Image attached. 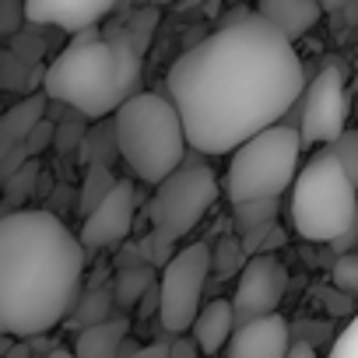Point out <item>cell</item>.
Here are the masks:
<instances>
[{
	"mask_svg": "<svg viewBox=\"0 0 358 358\" xmlns=\"http://www.w3.org/2000/svg\"><path fill=\"white\" fill-rule=\"evenodd\" d=\"M134 211H137V194L130 179H116L109 197L81 222V246L85 250H109L120 246L134 232Z\"/></svg>",
	"mask_w": 358,
	"mask_h": 358,
	"instance_id": "8fae6325",
	"label": "cell"
},
{
	"mask_svg": "<svg viewBox=\"0 0 358 358\" xmlns=\"http://www.w3.org/2000/svg\"><path fill=\"white\" fill-rule=\"evenodd\" d=\"M288 358H320V355H316V348H313V344H306V341H292Z\"/></svg>",
	"mask_w": 358,
	"mask_h": 358,
	"instance_id": "f546056e",
	"label": "cell"
},
{
	"mask_svg": "<svg viewBox=\"0 0 358 358\" xmlns=\"http://www.w3.org/2000/svg\"><path fill=\"white\" fill-rule=\"evenodd\" d=\"M348 4H355V0H320V11H323V15H337V11H344Z\"/></svg>",
	"mask_w": 358,
	"mask_h": 358,
	"instance_id": "1f68e13d",
	"label": "cell"
},
{
	"mask_svg": "<svg viewBox=\"0 0 358 358\" xmlns=\"http://www.w3.org/2000/svg\"><path fill=\"white\" fill-rule=\"evenodd\" d=\"M127 337H130V320H127V316L102 320V323L85 327V330L78 334L74 358H120Z\"/></svg>",
	"mask_w": 358,
	"mask_h": 358,
	"instance_id": "e0dca14e",
	"label": "cell"
},
{
	"mask_svg": "<svg viewBox=\"0 0 358 358\" xmlns=\"http://www.w3.org/2000/svg\"><path fill=\"white\" fill-rule=\"evenodd\" d=\"M46 358H74V351H67V348H53V351H46Z\"/></svg>",
	"mask_w": 358,
	"mask_h": 358,
	"instance_id": "d6a6232c",
	"label": "cell"
},
{
	"mask_svg": "<svg viewBox=\"0 0 358 358\" xmlns=\"http://www.w3.org/2000/svg\"><path fill=\"white\" fill-rule=\"evenodd\" d=\"M120 0H22L25 8V22L32 25H50L60 32H85V29H99Z\"/></svg>",
	"mask_w": 358,
	"mask_h": 358,
	"instance_id": "7c38bea8",
	"label": "cell"
},
{
	"mask_svg": "<svg viewBox=\"0 0 358 358\" xmlns=\"http://www.w3.org/2000/svg\"><path fill=\"white\" fill-rule=\"evenodd\" d=\"M102 320H113V288L106 285H92L85 292V299H78V309H74V323L85 330V327H95Z\"/></svg>",
	"mask_w": 358,
	"mask_h": 358,
	"instance_id": "44dd1931",
	"label": "cell"
},
{
	"mask_svg": "<svg viewBox=\"0 0 358 358\" xmlns=\"http://www.w3.org/2000/svg\"><path fill=\"white\" fill-rule=\"evenodd\" d=\"M85 246L53 211L0 215V334L32 341L64 323L81 299Z\"/></svg>",
	"mask_w": 358,
	"mask_h": 358,
	"instance_id": "7a4b0ae2",
	"label": "cell"
},
{
	"mask_svg": "<svg viewBox=\"0 0 358 358\" xmlns=\"http://www.w3.org/2000/svg\"><path fill=\"white\" fill-rule=\"evenodd\" d=\"M218 201V176L211 165H204L194 151L172 176H165L151 194L148 222H151V267H165L176 257V243L190 236L201 218L215 208Z\"/></svg>",
	"mask_w": 358,
	"mask_h": 358,
	"instance_id": "8992f818",
	"label": "cell"
},
{
	"mask_svg": "<svg viewBox=\"0 0 358 358\" xmlns=\"http://www.w3.org/2000/svg\"><path fill=\"white\" fill-rule=\"evenodd\" d=\"M113 187H116V179H113L109 165H88L85 187H81V194H78V211H81V218H88V215L109 197Z\"/></svg>",
	"mask_w": 358,
	"mask_h": 358,
	"instance_id": "ffe728a7",
	"label": "cell"
},
{
	"mask_svg": "<svg viewBox=\"0 0 358 358\" xmlns=\"http://www.w3.org/2000/svg\"><path fill=\"white\" fill-rule=\"evenodd\" d=\"M116 151L134 172V179L158 187L187 162L190 144L176 106L158 92H137L113 113Z\"/></svg>",
	"mask_w": 358,
	"mask_h": 358,
	"instance_id": "277c9868",
	"label": "cell"
},
{
	"mask_svg": "<svg viewBox=\"0 0 358 358\" xmlns=\"http://www.w3.org/2000/svg\"><path fill=\"white\" fill-rule=\"evenodd\" d=\"M155 281H158V271L155 267H123L113 278V302L120 309H134L155 288Z\"/></svg>",
	"mask_w": 358,
	"mask_h": 358,
	"instance_id": "ac0fdd59",
	"label": "cell"
},
{
	"mask_svg": "<svg viewBox=\"0 0 358 358\" xmlns=\"http://www.w3.org/2000/svg\"><path fill=\"white\" fill-rule=\"evenodd\" d=\"M36 179H39V165H36V162H25L11 179H4V183H8V187H4V201L11 204V211H18V204L36 190Z\"/></svg>",
	"mask_w": 358,
	"mask_h": 358,
	"instance_id": "603a6c76",
	"label": "cell"
},
{
	"mask_svg": "<svg viewBox=\"0 0 358 358\" xmlns=\"http://www.w3.org/2000/svg\"><path fill=\"white\" fill-rule=\"evenodd\" d=\"M232 4H236V0H232Z\"/></svg>",
	"mask_w": 358,
	"mask_h": 358,
	"instance_id": "e575fe53",
	"label": "cell"
},
{
	"mask_svg": "<svg viewBox=\"0 0 358 358\" xmlns=\"http://www.w3.org/2000/svg\"><path fill=\"white\" fill-rule=\"evenodd\" d=\"M292 348V327L281 313H271L264 320L236 327V334L225 344V358H288Z\"/></svg>",
	"mask_w": 358,
	"mask_h": 358,
	"instance_id": "4fadbf2b",
	"label": "cell"
},
{
	"mask_svg": "<svg viewBox=\"0 0 358 358\" xmlns=\"http://www.w3.org/2000/svg\"><path fill=\"white\" fill-rule=\"evenodd\" d=\"M306 88V67L257 11L229 15L211 36L179 53L165 99L183 120L190 151L232 155L260 130L285 123Z\"/></svg>",
	"mask_w": 358,
	"mask_h": 358,
	"instance_id": "6da1fadb",
	"label": "cell"
},
{
	"mask_svg": "<svg viewBox=\"0 0 358 358\" xmlns=\"http://www.w3.org/2000/svg\"><path fill=\"white\" fill-rule=\"evenodd\" d=\"M236 334V309H232V299H215L208 306H201L194 327H190V337L194 344L204 351V355H218L225 351L229 337Z\"/></svg>",
	"mask_w": 358,
	"mask_h": 358,
	"instance_id": "9a60e30c",
	"label": "cell"
},
{
	"mask_svg": "<svg viewBox=\"0 0 358 358\" xmlns=\"http://www.w3.org/2000/svg\"><path fill=\"white\" fill-rule=\"evenodd\" d=\"M327 358H358V313H355L351 323L337 334V341L330 344Z\"/></svg>",
	"mask_w": 358,
	"mask_h": 358,
	"instance_id": "4316f807",
	"label": "cell"
},
{
	"mask_svg": "<svg viewBox=\"0 0 358 358\" xmlns=\"http://www.w3.org/2000/svg\"><path fill=\"white\" fill-rule=\"evenodd\" d=\"M257 15L267 25H274L288 43H295L306 32H313L316 22L323 18L320 0H257Z\"/></svg>",
	"mask_w": 358,
	"mask_h": 358,
	"instance_id": "5bb4252c",
	"label": "cell"
},
{
	"mask_svg": "<svg viewBox=\"0 0 358 358\" xmlns=\"http://www.w3.org/2000/svg\"><path fill=\"white\" fill-rule=\"evenodd\" d=\"M85 123H88V120H81L78 113H71L67 120H60V123L53 127V144H57V151H74V148H81V141H85Z\"/></svg>",
	"mask_w": 358,
	"mask_h": 358,
	"instance_id": "484cf974",
	"label": "cell"
},
{
	"mask_svg": "<svg viewBox=\"0 0 358 358\" xmlns=\"http://www.w3.org/2000/svg\"><path fill=\"white\" fill-rule=\"evenodd\" d=\"M330 281H334L337 292L358 295V253H341L334 271H330Z\"/></svg>",
	"mask_w": 358,
	"mask_h": 358,
	"instance_id": "d4e9b609",
	"label": "cell"
},
{
	"mask_svg": "<svg viewBox=\"0 0 358 358\" xmlns=\"http://www.w3.org/2000/svg\"><path fill=\"white\" fill-rule=\"evenodd\" d=\"M299 158H302V137L292 123H274L239 144L229 162V179H225V194L232 204L246 201H267L285 190H292L295 176H299Z\"/></svg>",
	"mask_w": 358,
	"mask_h": 358,
	"instance_id": "52a82bcc",
	"label": "cell"
},
{
	"mask_svg": "<svg viewBox=\"0 0 358 358\" xmlns=\"http://www.w3.org/2000/svg\"><path fill=\"white\" fill-rule=\"evenodd\" d=\"M211 278V246L190 243L158 271V323L165 334H187L204 306V285Z\"/></svg>",
	"mask_w": 358,
	"mask_h": 358,
	"instance_id": "ba28073f",
	"label": "cell"
},
{
	"mask_svg": "<svg viewBox=\"0 0 358 358\" xmlns=\"http://www.w3.org/2000/svg\"><path fill=\"white\" fill-rule=\"evenodd\" d=\"M144 53L130 39L127 25L78 32L57 60L43 71V95L74 109L81 120H106L127 99L141 92Z\"/></svg>",
	"mask_w": 358,
	"mask_h": 358,
	"instance_id": "3957f363",
	"label": "cell"
},
{
	"mask_svg": "<svg viewBox=\"0 0 358 358\" xmlns=\"http://www.w3.org/2000/svg\"><path fill=\"white\" fill-rule=\"evenodd\" d=\"M292 225L309 243H337L358 229V187L323 148L292 183Z\"/></svg>",
	"mask_w": 358,
	"mask_h": 358,
	"instance_id": "5b68a950",
	"label": "cell"
},
{
	"mask_svg": "<svg viewBox=\"0 0 358 358\" xmlns=\"http://www.w3.org/2000/svg\"><path fill=\"white\" fill-rule=\"evenodd\" d=\"M46 106H50L46 95H29L0 116V158L29 141V134L46 120Z\"/></svg>",
	"mask_w": 358,
	"mask_h": 358,
	"instance_id": "2e32d148",
	"label": "cell"
},
{
	"mask_svg": "<svg viewBox=\"0 0 358 358\" xmlns=\"http://www.w3.org/2000/svg\"><path fill=\"white\" fill-rule=\"evenodd\" d=\"M246 250L236 236H222L218 246H211V271H222V274H239L243 264H246Z\"/></svg>",
	"mask_w": 358,
	"mask_h": 358,
	"instance_id": "7402d4cb",
	"label": "cell"
},
{
	"mask_svg": "<svg viewBox=\"0 0 358 358\" xmlns=\"http://www.w3.org/2000/svg\"><path fill=\"white\" fill-rule=\"evenodd\" d=\"M4 358H32V344H29V341H15V344L4 351Z\"/></svg>",
	"mask_w": 358,
	"mask_h": 358,
	"instance_id": "4dcf8cb0",
	"label": "cell"
},
{
	"mask_svg": "<svg viewBox=\"0 0 358 358\" xmlns=\"http://www.w3.org/2000/svg\"><path fill=\"white\" fill-rule=\"evenodd\" d=\"M327 151L337 158V165L348 172V179L358 187V130H344L334 144H327Z\"/></svg>",
	"mask_w": 358,
	"mask_h": 358,
	"instance_id": "cb8c5ba5",
	"label": "cell"
},
{
	"mask_svg": "<svg viewBox=\"0 0 358 358\" xmlns=\"http://www.w3.org/2000/svg\"><path fill=\"white\" fill-rule=\"evenodd\" d=\"M141 4H176V0H141Z\"/></svg>",
	"mask_w": 358,
	"mask_h": 358,
	"instance_id": "836d02e7",
	"label": "cell"
},
{
	"mask_svg": "<svg viewBox=\"0 0 358 358\" xmlns=\"http://www.w3.org/2000/svg\"><path fill=\"white\" fill-rule=\"evenodd\" d=\"M197 344H194V337H176L172 344H169V358H197Z\"/></svg>",
	"mask_w": 358,
	"mask_h": 358,
	"instance_id": "f1b7e54d",
	"label": "cell"
},
{
	"mask_svg": "<svg viewBox=\"0 0 358 358\" xmlns=\"http://www.w3.org/2000/svg\"><path fill=\"white\" fill-rule=\"evenodd\" d=\"M295 130L302 137V148L309 144H334L348 130V88H344V67L323 64L316 78L302 88V99L295 102Z\"/></svg>",
	"mask_w": 358,
	"mask_h": 358,
	"instance_id": "9c48e42d",
	"label": "cell"
},
{
	"mask_svg": "<svg viewBox=\"0 0 358 358\" xmlns=\"http://www.w3.org/2000/svg\"><path fill=\"white\" fill-rule=\"evenodd\" d=\"M120 358H169V344L165 341H155V344H144V348H127L123 344Z\"/></svg>",
	"mask_w": 358,
	"mask_h": 358,
	"instance_id": "83f0119b",
	"label": "cell"
},
{
	"mask_svg": "<svg viewBox=\"0 0 358 358\" xmlns=\"http://www.w3.org/2000/svg\"><path fill=\"white\" fill-rule=\"evenodd\" d=\"M288 292V271L281 260H274L271 253L250 257L239 271L236 281V295H232V309H236V327L264 320L271 313H278L281 299Z\"/></svg>",
	"mask_w": 358,
	"mask_h": 358,
	"instance_id": "30bf717a",
	"label": "cell"
},
{
	"mask_svg": "<svg viewBox=\"0 0 358 358\" xmlns=\"http://www.w3.org/2000/svg\"><path fill=\"white\" fill-rule=\"evenodd\" d=\"M232 208H236V222H239L243 239L274 229V218H278V197H267V201H246V204H232Z\"/></svg>",
	"mask_w": 358,
	"mask_h": 358,
	"instance_id": "d6986e66",
	"label": "cell"
}]
</instances>
